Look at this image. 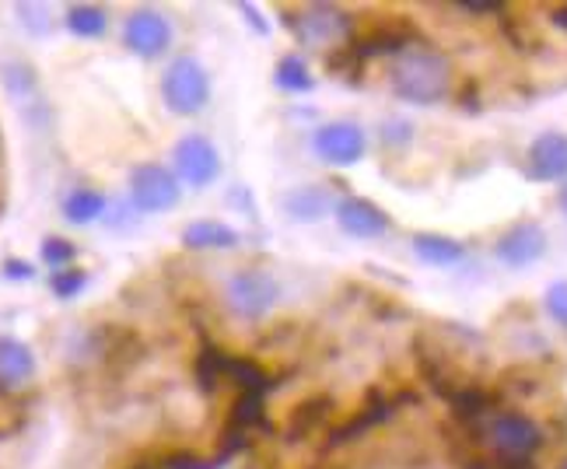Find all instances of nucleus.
Returning <instances> with one entry per match:
<instances>
[{"label":"nucleus","instance_id":"nucleus-15","mask_svg":"<svg viewBox=\"0 0 567 469\" xmlns=\"http://www.w3.org/2000/svg\"><path fill=\"white\" fill-rule=\"evenodd\" d=\"M35 375V354L18 336H0V393H18Z\"/></svg>","mask_w":567,"mask_h":469},{"label":"nucleus","instance_id":"nucleus-34","mask_svg":"<svg viewBox=\"0 0 567 469\" xmlns=\"http://www.w3.org/2000/svg\"><path fill=\"white\" fill-rule=\"evenodd\" d=\"M560 210L567 215V183H564V189H560Z\"/></svg>","mask_w":567,"mask_h":469},{"label":"nucleus","instance_id":"nucleus-27","mask_svg":"<svg viewBox=\"0 0 567 469\" xmlns=\"http://www.w3.org/2000/svg\"><path fill=\"white\" fill-rule=\"evenodd\" d=\"M18 21L21 25H29L32 35H47L50 32V11L42 4H18Z\"/></svg>","mask_w":567,"mask_h":469},{"label":"nucleus","instance_id":"nucleus-8","mask_svg":"<svg viewBox=\"0 0 567 469\" xmlns=\"http://www.w3.org/2000/svg\"><path fill=\"white\" fill-rule=\"evenodd\" d=\"M400 403H417V396H413V393H403V396H396V399H389L382 389H368V396H364V403H361V410H358L351 420H347V424H340V428L330 431V438H326V452H330V449H340V445H351V441L364 438L368 431H375L379 424H385L392 414L400 410Z\"/></svg>","mask_w":567,"mask_h":469},{"label":"nucleus","instance_id":"nucleus-29","mask_svg":"<svg viewBox=\"0 0 567 469\" xmlns=\"http://www.w3.org/2000/svg\"><path fill=\"white\" fill-rule=\"evenodd\" d=\"M463 469H536L529 459H466Z\"/></svg>","mask_w":567,"mask_h":469},{"label":"nucleus","instance_id":"nucleus-21","mask_svg":"<svg viewBox=\"0 0 567 469\" xmlns=\"http://www.w3.org/2000/svg\"><path fill=\"white\" fill-rule=\"evenodd\" d=\"M105 215V197L92 186H78L63 197V218L71 225H92Z\"/></svg>","mask_w":567,"mask_h":469},{"label":"nucleus","instance_id":"nucleus-5","mask_svg":"<svg viewBox=\"0 0 567 469\" xmlns=\"http://www.w3.org/2000/svg\"><path fill=\"white\" fill-rule=\"evenodd\" d=\"M228 305L243 319H264L277 305V281L259 267L235 270L228 277Z\"/></svg>","mask_w":567,"mask_h":469},{"label":"nucleus","instance_id":"nucleus-31","mask_svg":"<svg viewBox=\"0 0 567 469\" xmlns=\"http://www.w3.org/2000/svg\"><path fill=\"white\" fill-rule=\"evenodd\" d=\"M32 273H35V270H32L25 260H8V263H4V277H11V281H29Z\"/></svg>","mask_w":567,"mask_h":469},{"label":"nucleus","instance_id":"nucleus-3","mask_svg":"<svg viewBox=\"0 0 567 469\" xmlns=\"http://www.w3.org/2000/svg\"><path fill=\"white\" fill-rule=\"evenodd\" d=\"M162 102L176 116H196L210 102V74L196 56H176L162 74Z\"/></svg>","mask_w":567,"mask_h":469},{"label":"nucleus","instance_id":"nucleus-23","mask_svg":"<svg viewBox=\"0 0 567 469\" xmlns=\"http://www.w3.org/2000/svg\"><path fill=\"white\" fill-rule=\"evenodd\" d=\"M274 84L280 92H291V95H305L316 88V77L312 71L305 67L301 56H280L277 60V71H274Z\"/></svg>","mask_w":567,"mask_h":469},{"label":"nucleus","instance_id":"nucleus-25","mask_svg":"<svg viewBox=\"0 0 567 469\" xmlns=\"http://www.w3.org/2000/svg\"><path fill=\"white\" fill-rule=\"evenodd\" d=\"M39 256H42V263H47V267L68 270L74 263V256H78V246L68 242V239H60V234H50V239L39 246Z\"/></svg>","mask_w":567,"mask_h":469},{"label":"nucleus","instance_id":"nucleus-28","mask_svg":"<svg viewBox=\"0 0 567 469\" xmlns=\"http://www.w3.org/2000/svg\"><path fill=\"white\" fill-rule=\"evenodd\" d=\"M547 312L554 315V323L567 330V281H554L547 288Z\"/></svg>","mask_w":567,"mask_h":469},{"label":"nucleus","instance_id":"nucleus-2","mask_svg":"<svg viewBox=\"0 0 567 469\" xmlns=\"http://www.w3.org/2000/svg\"><path fill=\"white\" fill-rule=\"evenodd\" d=\"M288 25L305 50H343L351 46L354 18L337 4H312L298 14H288Z\"/></svg>","mask_w":567,"mask_h":469},{"label":"nucleus","instance_id":"nucleus-11","mask_svg":"<svg viewBox=\"0 0 567 469\" xmlns=\"http://www.w3.org/2000/svg\"><path fill=\"white\" fill-rule=\"evenodd\" d=\"M543 252H547V231L536 221H518L494 242V256L512 270H522L543 260Z\"/></svg>","mask_w":567,"mask_h":469},{"label":"nucleus","instance_id":"nucleus-17","mask_svg":"<svg viewBox=\"0 0 567 469\" xmlns=\"http://www.w3.org/2000/svg\"><path fill=\"white\" fill-rule=\"evenodd\" d=\"M413 39H417V32H413L410 25H385L372 35H364V39H351V50L368 60V56H379V53H403L413 46Z\"/></svg>","mask_w":567,"mask_h":469},{"label":"nucleus","instance_id":"nucleus-13","mask_svg":"<svg viewBox=\"0 0 567 469\" xmlns=\"http://www.w3.org/2000/svg\"><path fill=\"white\" fill-rule=\"evenodd\" d=\"M337 225L351 239H379V234L389 231V215L364 197H343L337 204Z\"/></svg>","mask_w":567,"mask_h":469},{"label":"nucleus","instance_id":"nucleus-20","mask_svg":"<svg viewBox=\"0 0 567 469\" xmlns=\"http://www.w3.org/2000/svg\"><path fill=\"white\" fill-rule=\"evenodd\" d=\"M330 207H333V197H330V189H322V186H298L284 197V210H288L295 221H319Z\"/></svg>","mask_w":567,"mask_h":469},{"label":"nucleus","instance_id":"nucleus-18","mask_svg":"<svg viewBox=\"0 0 567 469\" xmlns=\"http://www.w3.org/2000/svg\"><path fill=\"white\" fill-rule=\"evenodd\" d=\"M238 242H243V234L225 221H193L183 228L186 249H235Z\"/></svg>","mask_w":567,"mask_h":469},{"label":"nucleus","instance_id":"nucleus-16","mask_svg":"<svg viewBox=\"0 0 567 469\" xmlns=\"http://www.w3.org/2000/svg\"><path fill=\"white\" fill-rule=\"evenodd\" d=\"M333 414V399L330 396H312V399H305L301 407L291 410V420H288V428H284V438L288 441H305V438H312L326 428V420H330Z\"/></svg>","mask_w":567,"mask_h":469},{"label":"nucleus","instance_id":"nucleus-4","mask_svg":"<svg viewBox=\"0 0 567 469\" xmlns=\"http://www.w3.org/2000/svg\"><path fill=\"white\" fill-rule=\"evenodd\" d=\"M179 197H183L179 176L158 161H144L130 173V200H134L141 215H165V210L179 204Z\"/></svg>","mask_w":567,"mask_h":469},{"label":"nucleus","instance_id":"nucleus-22","mask_svg":"<svg viewBox=\"0 0 567 469\" xmlns=\"http://www.w3.org/2000/svg\"><path fill=\"white\" fill-rule=\"evenodd\" d=\"M63 25L78 39H102L109 29V14L99 4H71L63 14Z\"/></svg>","mask_w":567,"mask_h":469},{"label":"nucleus","instance_id":"nucleus-6","mask_svg":"<svg viewBox=\"0 0 567 469\" xmlns=\"http://www.w3.org/2000/svg\"><path fill=\"white\" fill-rule=\"evenodd\" d=\"M172 161H176V176L179 183L193 189H207L217 176H221V155L210 137L204 134H186L172 147Z\"/></svg>","mask_w":567,"mask_h":469},{"label":"nucleus","instance_id":"nucleus-1","mask_svg":"<svg viewBox=\"0 0 567 469\" xmlns=\"http://www.w3.org/2000/svg\"><path fill=\"white\" fill-rule=\"evenodd\" d=\"M392 92L410 105H434L452 92V63L431 46H410L389 71Z\"/></svg>","mask_w":567,"mask_h":469},{"label":"nucleus","instance_id":"nucleus-12","mask_svg":"<svg viewBox=\"0 0 567 469\" xmlns=\"http://www.w3.org/2000/svg\"><path fill=\"white\" fill-rule=\"evenodd\" d=\"M0 84H4V92L14 98V105L21 110V116H25L29 123H42L39 113L47 116V98H42V88H39V77L35 71L29 67L25 60H8L0 63ZM47 126V123H42Z\"/></svg>","mask_w":567,"mask_h":469},{"label":"nucleus","instance_id":"nucleus-9","mask_svg":"<svg viewBox=\"0 0 567 469\" xmlns=\"http://www.w3.org/2000/svg\"><path fill=\"white\" fill-rule=\"evenodd\" d=\"M123 46L130 53H137L141 60H158L172 46V21L155 11V8H141L123 21Z\"/></svg>","mask_w":567,"mask_h":469},{"label":"nucleus","instance_id":"nucleus-33","mask_svg":"<svg viewBox=\"0 0 567 469\" xmlns=\"http://www.w3.org/2000/svg\"><path fill=\"white\" fill-rule=\"evenodd\" d=\"M550 21L560 29V32H567V8H557L554 14H550Z\"/></svg>","mask_w":567,"mask_h":469},{"label":"nucleus","instance_id":"nucleus-32","mask_svg":"<svg viewBox=\"0 0 567 469\" xmlns=\"http://www.w3.org/2000/svg\"><path fill=\"white\" fill-rule=\"evenodd\" d=\"M238 11H243V14H246V21H249V25H252V29H256L259 35H267V32H270V25H267V21H264V18H259V11H256L252 4H238Z\"/></svg>","mask_w":567,"mask_h":469},{"label":"nucleus","instance_id":"nucleus-24","mask_svg":"<svg viewBox=\"0 0 567 469\" xmlns=\"http://www.w3.org/2000/svg\"><path fill=\"white\" fill-rule=\"evenodd\" d=\"M449 407H452V414L460 417L463 424H473V420H480L494 407V396L487 389H480V386H466V389H460L449 399Z\"/></svg>","mask_w":567,"mask_h":469},{"label":"nucleus","instance_id":"nucleus-7","mask_svg":"<svg viewBox=\"0 0 567 469\" xmlns=\"http://www.w3.org/2000/svg\"><path fill=\"white\" fill-rule=\"evenodd\" d=\"M484 438L501 452V459H529L543 445V428L526 414H497L484 428Z\"/></svg>","mask_w":567,"mask_h":469},{"label":"nucleus","instance_id":"nucleus-10","mask_svg":"<svg viewBox=\"0 0 567 469\" xmlns=\"http://www.w3.org/2000/svg\"><path fill=\"white\" fill-rule=\"evenodd\" d=\"M312 147L316 155L326 161V165H337V168H347L364 158V147H368V137L358 123H326L316 131L312 137Z\"/></svg>","mask_w":567,"mask_h":469},{"label":"nucleus","instance_id":"nucleus-26","mask_svg":"<svg viewBox=\"0 0 567 469\" xmlns=\"http://www.w3.org/2000/svg\"><path fill=\"white\" fill-rule=\"evenodd\" d=\"M50 288L56 298H78L84 288H89V273L78 270V267H68V270H53L50 277Z\"/></svg>","mask_w":567,"mask_h":469},{"label":"nucleus","instance_id":"nucleus-30","mask_svg":"<svg viewBox=\"0 0 567 469\" xmlns=\"http://www.w3.org/2000/svg\"><path fill=\"white\" fill-rule=\"evenodd\" d=\"M455 8L466 11V14H505L508 11L501 0H460Z\"/></svg>","mask_w":567,"mask_h":469},{"label":"nucleus","instance_id":"nucleus-19","mask_svg":"<svg viewBox=\"0 0 567 469\" xmlns=\"http://www.w3.org/2000/svg\"><path fill=\"white\" fill-rule=\"evenodd\" d=\"M413 252L421 256L427 267H455L466 260V246L449 239V234H413Z\"/></svg>","mask_w":567,"mask_h":469},{"label":"nucleus","instance_id":"nucleus-14","mask_svg":"<svg viewBox=\"0 0 567 469\" xmlns=\"http://www.w3.org/2000/svg\"><path fill=\"white\" fill-rule=\"evenodd\" d=\"M529 176L536 183H557L567 179V134L547 131L539 134L529 147Z\"/></svg>","mask_w":567,"mask_h":469}]
</instances>
